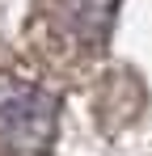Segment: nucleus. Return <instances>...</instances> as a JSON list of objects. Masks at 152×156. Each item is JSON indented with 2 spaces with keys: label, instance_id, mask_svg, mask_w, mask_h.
<instances>
[{
  "label": "nucleus",
  "instance_id": "f03ea898",
  "mask_svg": "<svg viewBox=\"0 0 152 156\" xmlns=\"http://www.w3.org/2000/svg\"><path fill=\"white\" fill-rule=\"evenodd\" d=\"M118 0H38L34 17L55 42L72 47V51H97L106 34L114 26Z\"/></svg>",
  "mask_w": 152,
  "mask_h": 156
},
{
  "label": "nucleus",
  "instance_id": "f257e3e1",
  "mask_svg": "<svg viewBox=\"0 0 152 156\" xmlns=\"http://www.w3.org/2000/svg\"><path fill=\"white\" fill-rule=\"evenodd\" d=\"M59 101L30 80H0V156H42L55 135Z\"/></svg>",
  "mask_w": 152,
  "mask_h": 156
}]
</instances>
